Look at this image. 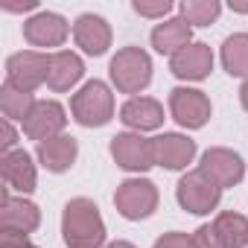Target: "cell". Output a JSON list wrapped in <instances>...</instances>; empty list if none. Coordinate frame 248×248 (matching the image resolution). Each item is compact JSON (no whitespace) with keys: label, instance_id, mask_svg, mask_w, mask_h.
I'll return each instance as SVG.
<instances>
[{"label":"cell","instance_id":"33","mask_svg":"<svg viewBox=\"0 0 248 248\" xmlns=\"http://www.w3.org/2000/svg\"><path fill=\"white\" fill-rule=\"evenodd\" d=\"M105 248H138V245H132V242H126V239H117V242H111V245H105Z\"/></svg>","mask_w":248,"mask_h":248},{"label":"cell","instance_id":"28","mask_svg":"<svg viewBox=\"0 0 248 248\" xmlns=\"http://www.w3.org/2000/svg\"><path fill=\"white\" fill-rule=\"evenodd\" d=\"M0 149H3V155L6 152H15V143H18V132H15V126H12V120H3L0 123Z\"/></svg>","mask_w":248,"mask_h":248},{"label":"cell","instance_id":"10","mask_svg":"<svg viewBox=\"0 0 248 248\" xmlns=\"http://www.w3.org/2000/svg\"><path fill=\"white\" fill-rule=\"evenodd\" d=\"M67 126V117H64V108L56 102V99H38L30 111V117L24 120V135L30 140H50V138H59Z\"/></svg>","mask_w":248,"mask_h":248},{"label":"cell","instance_id":"3","mask_svg":"<svg viewBox=\"0 0 248 248\" xmlns=\"http://www.w3.org/2000/svg\"><path fill=\"white\" fill-rule=\"evenodd\" d=\"M108 73L120 93H140L152 82V59L140 47H123L111 59Z\"/></svg>","mask_w":248,"mask_h":248},{"label":"cell","instance_id":"11","mask_svg":"<svg viewBox=\"0 0 248 248\" xmlns=\"http://www.w3.org/2000/svg\"><path fill=\"white\" fill-rule=\"evenodd\" d=\"M41 225V210L38 204H32L24 196H12L9 187L3 190V199H0V231L9 233H32Z\"/></svg>","mask_w":248,"mask_h":248},{"label":"cell","instance_id":"14","mask_svg":"<svg viewBox=\"0 0 248 248\" xmlns=\"http://www.w3.org/2000/svg\"><path fill=\"white\" fill-rule=\"evenodd\" d=\"M155 140V164L164 170H184L196 158V140L178 132H164Z\"/></svg>","mask_w":248,"mask_h":248},{"label":"cell","instance_id":"19","mask_svg":"<svg viewBox=\"0 0 248 248\" xmlns=\"http://www.w3.org/2000/svg\"><path fill=\"white\" fill-rule=\"evenodd\" d=\"M85 76V62L70 53V50H59L50 56V73H47V88L56 93L70 91L79 79Z\"/></svg>","mask_w":248,"mask_h":248},{"label":"cell","instance_id":"17","mask_svg":"<svg viewBox=\"0 0 248 248\" xmlns=\"http://www.w3.org/2000/svg\"><path fill=\"white\" fill-rule=\"evenodd\" d=\"M0 172H3V181H6V187L18 190L21 196L32 193V190H35V184H38L35 164H32V158H30L24 149L6 152L3 158H0Z\"/></svg>","mask_w":248,"mask_h":248},{"label":"cell","instance_id":"12","mask_svg":"<svg viewBox=\"0 0 248 248\" xmlns=\"http://www.w3.org/2000/svg\"><path fill=\"white\" fill-rule=\"evenodd\" d=\"M170 70L172 76L178 79H187V82H202L210 76L213 70V50L202 41H193L190 47H184L181 53H175L170 59Z\"/></svg>","mask_w":248,"mask_h":248},{"label":"cell","instance_id":"13","mask_svg":"<svg viewBox=\"0 0 248 248\" xmlns=\"http://www.w3.org/2000/svg\"><path fill=\"white\" fill-rule=\"evenodd\" d=\"M67 32H70L67 21L56 12H38L30 21H24V38L32 47H62Z\"/></svg>","mask_w":248,"mask_h":248},{"label":"cell","instance_id":"21","mask_svg":"<svg viewBox=\"0 0 248 248\" xmlns=\"http://www.w3.org/2000/svg\"><path fill=\"white\" fill-rule=\"evenodd\" d=\"M222 67L231 76L248 79V32H233L222 44Z\"/></svg>","mask_w":248,"mask_h":248},{"label":"cell","instance_id":"16","mask_svg":"<svg viewBox=\"0 0 248 248\" xmlns=\"http://www.w3.org/2000/svg\"><path fill=\"white\" fill-rule=\"evenodd\" d=\"M120 120L126 123L129 129L140 132H155L164 126V105L152 96H132L126 105L120 108Z\"/></svg>","mask_w":248,"mask_h":248},{"label":"cell","instance_id":"8","mask_svg":"<svg viewBox=\"0 0 248 248\" xmlns=\"http://www.w3.org/2000/svg\"><path fill=\"white\" fill-rule=\"evenodd\" d=\"M210 99L199 88H172L170 91V114L184 129H202L210 120Z\"/></svg>","mask_w":248,"mask_h":248},{"label":"cell","instance_id":"29","mask_svg":"<svg viewBox=\"0 0 248 248\" xmlns=\"http://www.w3.org/2000/svg\"><path fill=\"white\" fill-rule=\"evenodd\" d=\"M0 248H38V245H32L24 233H9V231H0Z\"/></svg>","mask_w":248,"mask_h":248},{"label":"cell","instance_id":"15","mask_svg":"<svg viewBox=\"0 0 248 248\" xmlns=\"http://www.w3.org/2000/svg\"><path fill=\"white\" fill-rule=\"evenodd\" d=\"M73 38H76V47H82L88 56H105L111 47V27L105 18L85 12L73 24Z\"/></svg>","mask_w":248,"mask_h":248},{"label":"cell","instance_id":"24","mask_svg":"<svg viewBox=\"0 0 248 248\" xmlns=\"http://www.w3.org/2000/svg\"><path fill=\"white\" fill-rule=\"evenodd\" d=\"M181 18L190 24V27H210L219 12H222V3L219 0H184V3L178 6Z\"/></svg>","mask_w":248,"mask_h":248},{"label":"cell","instance_id":"6","mask_svg":"<svg viewBox=\"0 0 248 248\" xmlns=\"http://www.w3.org/2000/svg\"><path fill=\"white\" fill-rule=\"evenodd\" d=\"M47 73H50V56L38 53V50H21V53L9 56V62H6V82L27 93L41 88L47 82Z\"/></svg>","mask_w":248,"mask_h":248},{"label":"cell","instance_id":"2","mask_svg":"<svg viewBox=\"0 0 248 248\" xmlns=\"http://www.w3.org/2000/svg\"><path fill=\"white\" fill-rule=\"evenodd\" d=\"M70 114L79 126L85 129H99L114 117V93L105 82L91 79L85 82L73 96H70Z\"/></svg>","mask_w":248,"mask_h":248},{"label":"cell","instance_id":"31","mask_svg":"<svg viewBox=\"0 0 248 248\" xmlns=\"http://www.w3.org/2000/svg\"><path fill=\"white\" fill-rule=\"evenodd\" d=\"M231 9L245 15V12H248V0H231Z\"/></svg>","mask_w":248,"mask_h":248},{"label":"cell","instance_id":"32","mask_svg":"<svg viewBox=\"0 0 248 248\" xmlns=\"http://www.w3.org/2000/svg\"><path fill=\"white\" fill-rule=\"evenodd\" d=\"M239 102H242V108L248 111V79L242 82V88H239Z\"/></svg>","mask_w":248,"mask_h":248},{"label":"cell","instance_id":"27","mask_svg":"<svg viewBox=\"0 0 248 248\" xmlns=\"http://www.w3.org/2000/svg\"><path fill=\"white\" fill-rule=\"evenodd\" d=\"M152 248H196V245H193V236H187L181 231H170L161 239H155Z\"/></svg>","mask_w":248,"mask_h":248},{"label":"cell","instance_id":"23","mask_svg":"<svg viewBox=\"0 0 248 248\" xmlns=\"http://www.w3.org/2000/svg\"><path fill=\"white\" fill-rule=\"evenodd\" d=\"M38 99H32V93H27V91H18L15 85H9V82H3V88H0V111H3V117L6 120H27L30 117V111H32V105H35Z\"/></svg>","mask_w":248,"mask_h":248},{"label":"cell","instance_id":"5","mask_svg":"<svg viewBox=\"0 0 248 248\" xmlns=\"http://www.w3.org/2000/svg\"><path fill=\"white\" fill-rule=\"evenodd\" d=\"M111 158L126 172H146L155 167V140H149L138 132L114 135L111 138Z\"/></svg>","mask_w":248,"mask_h":248},{"label":"cell","instance_id":"7","mask_svg":"<svg viewBox=\"0 0 248 248\" xmlns=\"http://www.w3.org/2000/svg\"><path fill=\"white\" fill-rule=\"evenodd\" d=\"M219 196H222V190H219L213 181H207L199 170L181 175V181H178V187H175L178 204H181L187 213H193V216H204V213L216 210Z\"/></svg>","mask_w":248,"mask_h":248},{"label":"cell","instance_id":"4","mask_svg":"<svg viewBox=\"0 0 248 248\" xmlns=\"http://www.w3.org/2000/svg\"><path fill=\"white\" fill-rule=\"evenodd\" d=\"M114 204H117L123 219L140 222V219L155 213V207H158V187L149 178H126L114 193Z\"/></svg>","mask_w":248,"mask_h":248},{"label":"cell","instance_id":"22","mask_svg":"<svg viewBox=\"0 0 248 248\" xmlns=\"http://www.w3.org/2000/svg\"><path fill=\"white\" fill-rule=\"evenodd\" d=\"M219 236L225 239L228 248H248V219L242 213H233V210H222L216 219H213Z\"/></svg>","mask_w":248,"mask_h":248},{"label":"cell","instance_id":"26","mask_svg":"<svg viewBox=\"0 0 248 248\" xmlns=\"http://www.w3.org/2000/svg\"><path fill=\"white\" fill-rule=\"evenodd\" d=\"M193 245H196V248H228L225 239L219 236L216 225H202V228H196V233H193Z\"/></svg>","mask_w":248,"mask_h":248},{"label":"cell","instance_id":"18","mask_svg":"<svg viewBox=\"0 0 248 248\" xmlns=\"http://www.w3.org/2000/svg\"><path fill=\"white\" fill-rule=\"evenodd\" d=\"M193 44V27L178 15V18H167L164 24H158L152 30V47L161 53V56H175L181 53L184 47Z\"/></svg>","mask_w":248,"mask_h":248},{"label":"cell","instance_id":"9","mask_svg":"<svg viewBox=\"0 0 248 248\" xmlns=\"http://www.w3.org/2000/svg\"><path fill=\"white\" fill-rule=\"evenodd\" d=\"M199 172H202L207 181H213L219 190H225V187H233V184L242 181V175H245V164H242V158H239L233 149L213 146V149H207V152L202 155Z\"/></svg>","mask_w":248,"mask_h":248},{"label":"cell","instance_id":"1","mask_svg":"<svg viewBox=\"0 0 248 248\" xmlns=\"http://www.w3.org/2000/svg\"><path fill=\"white\" fill-rule=\"evenodd\" d=\"M62 236L67 248H99L105 242V222L99 207L85 196L70 199L62 213Z\"/></svg>","mask_w":248,"mask_h":248},{"label":"cell","instance_id":"30","mask_svg":"<svg viewBox=\"0 0 248 248\" xmlns=\"http://www.w3.org/2000/svg\"><path fill=\"white\" fill-rule=\"evenodd\" d=\"M3 9L6 12H30V9H35V0H24V3H3Z\"/></svg>","mask_w":248,"mask_h":248},{"label":"cell","instance_id":"20","mask_svg":"<svg viewBox=\"0 0 248 248\" xmlns=\"http://www.w3.org/2000/svg\"><path fill=\"white\" fill-rule=\"evenodd\" d=\"M35 155H38V161L47 172H67L73 167L76 155H79V143L70 135H59V138H50V140L38 143Z\"/></svg>","mask_w":248,"mask_h":248},{"label":"cell","instance_id":"25","mask_svg":"<svg viewBox=\"0 0 248 248\" xmlns=\"http://www.w3.org/2000/svg\"><path fill=\"white\" fill-rule=\"evenodd\" d=\"M132 9L143 18H164V15L172 12V3L170 0H135Z\"/></svg>","mask_w":248,"mask_h":248}]
</instances>
